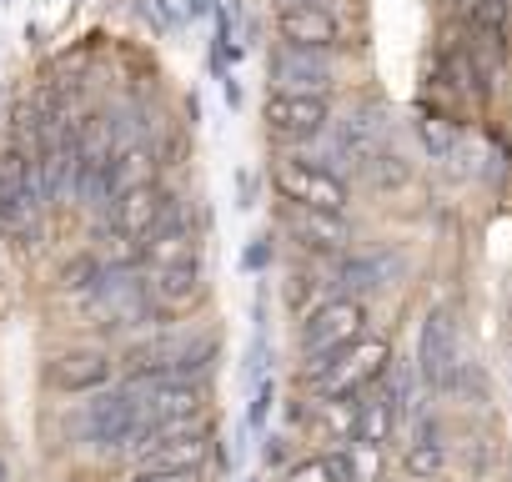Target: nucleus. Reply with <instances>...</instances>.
<instances>
[{"label":"nucleus","instance_id":"1","mask_svg":"<svg viewBox=\"0 0 512 482\" xmlns=\"http://www.w3.org/2000/svg\"><path fill=\"white\" fill-rule=\"evenodd\" d=\"M387 362H392V347H387L382 337H357V342H347L342 352H332L322 367H312L307 382H312L317 402H352V397H362L377 377H387Z\"/></svg>","mask_w":512,"mask_h":482},{"label":"nucleus","instance_id":"2","mask_svg":"<svg viewBox=\"0 0 512 482\" xmlns=\"http://www.w3.org/2000/svg\"><path fill=\"white\" fill-rule=\"evenodd\" d=\"M272 186L282 201H297V206H322V211H347L352 201V186L342 171L312 161V156H277L272 161Z\"/></svg>","mask_w":512,"mask_h":482},{"label":"nucleus","instance_id":"3","mask_svg":"<svg viewBox=\"0 0 512 482\" xmlns=\"http://www.w3.org/2000/svg\"><path fill=\"white\" fill-rule=\"evenodd\" d=\"M367 327V307L357 297H332L322 302L307 322H302V352H307V372L322 367L332 352H342L347 342H357Z\"/></svg>","mask_w":512,"mask_h":482},{"label":"nucleus","instance_id":"4","mask_svg":"<svg viewBox=\"0 0 512 482\" xmlns=\"http://www.w3.org/2000/svg\"><path fill=\"white\" fill-rule=\"evenodd\" d=\"M277 41L332 56L342 46V21L322 6V0H282L277 6Z\"/></svg>","mask_w":512,"mask_h":482},{"label":"nucleus","instance_id":"5","mask_svg":"<svg viewBox=\"0 0 512 482\" xmlns=\"http://www.w3.org/2000/svg\"><path fill=\"white\" fill-rule=\"evenodd\" d=\"M262 121L277 141H317L332 126V106L327 96H292V91H272L262 106Z\"/></svg>","mask_w":512,"mask_h":482},{"label":"nucleus","instance_id":"6","mask_svg":"<svg viewBox=\"0 0 512 482\" xmlns=\"http://www.w3.org/2000/svg\"><path fill=\"white\" fill-rule=\"evenodd\" d=\"M417 377L432 392H447L457 382V322L447 307H432L422 317V337H417Z\"/></svg>","mask_w":512,"mask_h":482},{"label":"nucleus","instance_id":"7","mask_svg":"<svg viewBox=\"0 0 512 482\" xmlns=\"http://www.w3.org/2000/svg\"><path fill=\"white\" fill-rule=\"evenodd\" d=\"M126 387H131V397H136V407H141L146 427L196 417V412H201V402H206V397H201V387H196L191 377H131Z\"/></svg>","mask_w":512,"mask_h":482},{"label":"nucleus","instance_id":"8","mask_svg":"<svg viewBox=\"0 0 512 482\" xmlns=\"http://www.w3.org/2000/svg\"><path fill=\"white\" fill-rule=\"evenodd\" d=\"M272 91H292V96H327L332 91V56L327 51H302V46H282L267 61Z\"/></svg>","mask_w":512,"mask_h":482},{"label":"nucleus","instance_id":"9","mask_svg":"<svg viewBox=\"0 0 512 482\" xmlns=\"http://www.w3.org/2000/svg\"><path fill=\"white\" fill-rule=\"evenodd\" d=\"M166 206H171V196H166L156 181H131V186H121V191L106 201V221H111V231H116L121 241H141V236L161 221Z\"/></svg>","mask_w":512,"mask_h":482},{"label":"nucleus","instance_id":"10","mask_svg":"<svg viewBox=\"0 0 512 482\" xmlns=\"http://www.w3.org/2000/svg\"><path fill=\"white\" fill-rule=\"evenodd\" d=\"M141 427H146V417H141L131 387L101 392V397L86 407V432H91V442H101V447H131V437H136Z\"/></svg>","mask_w":512,"mask_h":482},{"label":"nucleus","instance_id":"11","mask_svg":"<svg viewBox=\"0 0 512 482\" xmlns=\"http://www.w3.org/2000/svg\"><path fill=\"white\" fill-rule=\"evenodd\" d=\"M287 231L312 252H347L352 241L347 211H322V206H297V201H287Z\"/></svg>","mask_w":512,"mask_h":482},{"label":"nucleus","instance_id":"12","mask_svg":"<svg viewBox=\"0 0 512 482\" xmlns=\"http://www.w3.org/2000/svg\"><path fill=\"white\" fill-rule=\"evenodd\" d=\"M141 287H146L151 312H186V307L201 302V267H196V257L166 262V267H151V277Z\"/></svg>","mask_w":512,"mask_h":482},{"label":"nucleus","instance_id":"13","mask_svg":"<svg viewBox=\"0 0 512 482\" xmlns=\"http://www.w3.org/2000/svg\"><path fill=\"white\" fill-rule=\"evenodd\" d=\"M46 377H51V387H61V392H96V387L111 382V357L96 352V347H76V352H61Z\"/></svg>","mask_w":512,"mask_h":482},{"label":"nucleus","instance_id":"14","mask_svg":"<svg viewBox=\"0 0 512 482\" xmlns=\"http://www.w3.org/2000/svg\"><path fill=\"white\" fill-rule=\"evenodd\" d=\"M392 427H397V407H392L387 392H372L367 402H357V412H352V442L382 447L392 437Z\"/></svg>","mask_w":512,"mask_h":482},{"label":"nucleus","instance_id":"15","mask_svg":"<svg viewBox=\"0 0 512 482\" xmlns=\"http://www.w3.org/2000/svg\"><path fill=\"white\" fill-rule=\"evenodd\" d=\"M387 257H347L342 267H337V282L357 297V292H377V287H387Z\"/></svg>","mask_w":512,"mask_h":482},{"label":"nucleus","instance_id":"16","mask_svg":"<svg viewBox=\"0 0 512 482\" xmlns=\"http://www.w3.org/2000/svg\"><path fill=\"white\" fill-rule=\"evenodd\" d=\"M417 136H422V146H427L432 156H452V146H457V121L442 116V111H432V106H422V111H417Z\"/></svg>","mask_w":512,"mask_h":482},{"label":"nucleus","instance_id":"17","mask_svg":"<svg viewBox=\"0 0 512 482\" xmlns=\"http://www.w3.org/2000/svg\"><path fill=\"white\" fill-rule=\"evenodd\" d=\"M282 482H347V462H342V452L337 457H302L287 467Z\"/></svg>","mask_w":512,"mask_h":482},{"label":"nucleus","instance_id":"18","mask_svg":"<svg viewBox=\"0 0 512 482\" xmlns=\"http://www.w3.org/2000/svg\"><path fill=\"white\" fill-rule=\"evenodd\" d=\"M442 467H447V452H442V442H437L432 432L407 447V472H412V477H437Z\"/></svg>","mask_w":512,"mask_h":482},{"label":"nucleus","instance_id":"19","mask_svg":"<svg viewBox=\"0 0 512 482\" xmlns=\"http://www.w3.org/2000/svg\"><path fill=\"white\" fill-rule=\"evenodd\" d=\"M342 462H347V482H377V472H382V447L352 442V447L342 452Z\"/></svg>","mask_w":512,"mask_h":482},{"label":"nucleus","instance_id":"20","mask_svg":"<svg viewBox=\"0 0 512 482\" xmlns=\"http://www.w3.org/2000/svg\"><path fill=\"white\" fill-rule=\"evenodd\" d=\"M106 277V267L96 262V257H76L66 272H61V282L71 287V292H96V282Z\"/></svg>","mask_w":512,"mask_h":482},{"label":"nucleus","instance_id":"21","mask_svg":"<svg viewBox=\"0 0 512 482\" xmlns=\"http://www.w3.org/2000/svg\"><path fill=\"white\" fill-rule=\"evenodd\" d=\"M131 482H201L196 467H141Z\"/></svg>","mask_w":512,"mask_h":482},{"label":"nucleus","instance_id":"22","mask_svg":"<svg viewBox=\"0 0 512 482\" xmlns=\"http://www.w3.org/2000/svg\"><path fill=\"white\" fill-rule=\"evenodd\" d=\"M0 482H11V472H6V462H0Z\"/></svg>","mask_w":512,"mask_h":482},{"label":"nucleus","instance_id":"23","mask_svg":"<svg viewBox=\"0 0 512 482\" xmlns=\"http://www.w3.org/2000/svg\"><path fill=\"white\" fill-rule=\"evenodd\" d=\"M0 241H6V221H0Z\"/></svg>","mask_w":512,"mask_h":482}]
</instances>
